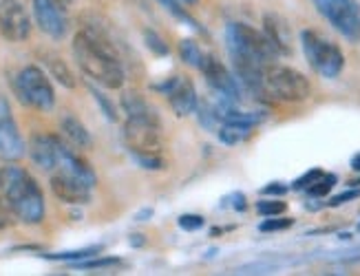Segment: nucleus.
Listing matches in <instances>:
<instances>
[{"instance_id":"30","label":"nucleus","mask_w":360,"mask_h":276,"mask_svg":"<svg viewBox=\"0 0 360 276\" xmlns=\"http://www.w3.org/2000/svg\"><path fill=\"white\" fill-rule=\"evenodd\" d=\"M294 225V219H265L261 225H259V230L261 232H278V230H288V228H292Z\"/></svg>"},{"instance_id":"9","label":"nucleus","mask_w":360,"mask_h":276,"mask_svg":"<svg viewBox=\"0 0 360 276\" xmlns=\"http://www.w3.org/2000/svg\"><path fill=\"white\" fill-rule=\"evenodd\" d=\"M0 157L7 162H18L25 157V140L15 126L11 106L5 96H0Z\"/></svg>"},{"instance_id":"1","label":"nucleus","mask_w":360,"mask_h":276,"mask_svg":"<svg viewBox=\"0 0 360 276\" xmlns=\"http://www.w3.org/2000/svg\"><path fill=\"white\" fill-rule=\"evenodd\" d=\"M73 55L93 82L104 88H122L124 69L120 65L117 49L98 27L89 25L73 38Z\"/></svg>"},{"instance_id":"11","label":"nucleus","mask_w":360,"mask_h":276,"mask_svg":"<svg viewBox=\"0 0 360 276\" xmlns=\"http://www.w3.org/2000/svg\"><path fill=\"white\" fill-rule=\"evenodd\" d=\"M0 34L11 42H22L29 38L31 20L20 0H3L0 3Z\"/></svg>"},{"instance_id":"33","label":"nucleus","mask_w":360,"mask_h":276,"mask_svg":"<svg viewBox=\"0 0 360 276\" xmlns=\"http://www.w3.org/2000/svg\"><path fill=\"white\" fill-rule=\"evenodd\" d=\"M221 208H232V210H245V195L241 192H232L226 199H221Z\"/></svg>"},{"instance_id":"16","label":"nucleus","mask_w":360,"mask_h":276,"mask_svg":"<svg viewBox=\"0 0 360 276\" xmlns=\"http://www.w3.org/2000/svg\"><path fill=\"white\" fill-rule=\"evenodd\" d=\"M122 109H124V113H127L129 117L160 121V115L155 113L153 106L142 96H139V93H133V91H129V93L122 96Z\"/></svg>"},{"instance_id":"20","label":"nucleus","mask_w":360,"mask_h":276,"mask_svg":"<svg viewBox=\"0 0 360 276\" xmlns=\"http://www.w3.org/2000/svg\"><path fill=\"white\" fill-rule=\"evenodd\" d=\"M44 65H46V69H49L51 78H56L62 86H67V88H73L75 86L73 73L65 65V60H62V58H58L56 53H44Z\"/></svg>"},{"instance_id":"2","label":"nucleus","mask_w":360,"mask_h":276,"mask_svg":"<svg viewBox=\"0 0 360 276\" xmlns=\"http://www.w3.org/2000/svg\"><path fill=\"white\" fill-rule=\"evenodd\" d=\"M0 188L11 212L22 223L36 225L44 219V197L42 190L27 171L18 166H7L0 171Z\"/></svg>"},{"instance_id":"12","label":"nucleus","mask_w":360,"mask_h":276,"mask_svg":"<svg viewBox=\"0 0 360 276\" xmlns=\"http://www.w3.org/2000/svg\"><path fill=\"white\" fill-rule=\"evenodd\" d=\"M199 71L203 73V78L208 80V84L217 91L219 96H224L232 102H237L239 96V84L237 78H232L230 71L224 67V63L217 55H203Z\"/></svg>"},{"instance_id":"23","label":"nucleus","mask_w":360,"mask_h":276,"mask_svg":"<svg viewBox=\"0 0 360 276\" xmlns=\"http://www.w3.org/2000/svg\"><path fill=\"white\" fill-rule=\"evenodd\" d=\"M158 3L168 11V13H173V16L177 18V20H181V22H186V25H191V27H195L197 32H201V27H199V22L188 13V9H184L181 7V3L179 0H158Z\"/></svg>"},{"instance_id":"31","label":"nucleus","mask_w":360,"mask_h":276,"mask_svg":"<svg viewBox=\"0 0 360 276\" xmlns=\"http://www.w3.org/2000/svg\"><path fill=\"white\" fill-rule=\"evenodd\" d=\"M321 175H323L321 168H311V171H307L303 177H299V179L294 181V186H292V188H294V190H305V188H309L311 183H314Z\"/></svg>"},{"instance_id":"15","label":"nucleus","mask_w":360,"mask_h":276,"mask_svg":"<svg viewBox=\"0 0 360 276\" xmlns=\"http://www.w3.org/2000/svg\"><path fill=\"white\" fill-rule=\"evenodd\" d=\"M29 155L42 171H56L60 155V137L56 135H36L29 142Z\"/></svg>"},{"instance_id":"29","label":"nucleus","mask_w":360,"mask_h":276,"mask_svg":"<svg viewBox=\"0 0 360 276\" xmlns=\"http://www.w3.org/2000/svg\"><path fill=\"white\" fill-rule=\"evenodd\" d=\"M144 40H146V47L153 53H158V55H166L168 53V44L155 32H150V29H146V32H144Z\"/></svg>"},{"instance_id":"8","label":"nucleus","mask_w":360,"mask_h":276,"mask_svg":"<svg viewBox=\"0 0 360 276\" xmlns=\"http://www.w3.org/2000/svg\"><path fill=\"white\" fill-rule=\"evenodd\" d=\"M314 5L342 38L360 40V5L356 0H314Z\"/></svg>"},{"instance_id":"21","label":"nucleus","mask_w":360,"mask_h":276,"mask_svg":"<svg viewBox=\"0 0 360 276\" xmlns=\"http://www.w3.org/2000/svg\"><path fill=\"white\" fill-rule=\"evenodd\" d=\"M104 250V245H89V248L82 250H69V252H53V254H40L49 261H71V263H77V261H84L91 256H100Z\"/></svg>"},{"instance_id":"17","label":"nucleus","mask_w":360,"mask_h":276,"mask_svg":"<svg viewBox=\"0 0 360 276\" xmlns=\"http://www.w3.org/2000/svg\"><path fill=\"white\" fill-rule=\"evenodd\" d=\"M263 25H265V36L272 42V47L278 53H290V36H288L285 25L276 16H265Z\"/></svg>"},{"instance_id":"10","label":"nucleus","mask_w":360,"mask_h":276,"mask_svg":"<svg viewBox=\"0 0 360 276\" xmlns=\"http://www.w3.org/2000/svg\"><path fill=\"white\" fill-rule=\"evenodd\" d=\"M31 5H34V16L38 27L46 36H51L56 40L67 36L69 20L62 0H31Z\"/></svg>"},{"instance_id":"14","label":"nucleus","mask_w":360,"mask_h":276,"mask_svg":"<svg viewBox=\"0 0 360 276\" xmlns=\"http://www.w3.org/2000/svg\"><path fill=\"white\" fill-rule=\"evenodd\" d=\"M51 190L60 202L71 204V206H84L91 202L93 186H89L86 181H82L80 177H75L71 173L58 171L51 175Z\"/></svg>"},{"instance_id":"22","label":"nucleus","mask_w":360,"mask_h":276,"mask_svg":"<svg viewBox=\"0 0 360 276\" xmlns=\"http://www.w3.org/2000/svg\"><path fill=\"white\" fill-rule=\"evenodd\" d=\"M195 113H197V119H199V124L203 129L217 131L219 126H221V117H219L217 106H212V104H199Z\"/></svg>"},{"instance_id":"4","label":"nucleus","mask_w":360,"mask_h":276,"mask_svg":"<svg viewBox=\"0 0 360 276\" xmlns=\"http://www.w3.org/2000/svg\"><path fill=\"white\" fill-rule=\"evenodd\" d=\"M226 40H228L230 55L250 58V60H255V63H259L263 67L272 65L274 58L278 55V51L272 47V42L268 40V36L259 34L257 29H252L250 25L232 22L226 29Z\"/></svg>"},{"instance_id":"34","label":"nucleus","mask_w":360,"mask_h":276,"mask_svg":"<svg viewBox=\"0 0 360 276\" xmlns=\"http://www.w3.org/2000/svg\"><path fill=\"white\" fill-rule=\"evenodd\" d=\"M358 197H360V190H358V188L347 190V192H340V195H336V197L332 199L330 206L336 208V206H342V204H349V202H354V199H358Z\"/></svg>"},{"instance_id":"36","label":"nucleus","mask_w":360,"mask_h":276,"mask_svg":"<svg viewBox=\"0 0 360 276\" xmlns=\"http://www.w3.org/2000/svg\"><path fill=\"white\" fill-rule=\"evenodd\" d=\"M153 210H142V212H137L135 214V221H146V217H150Z\"/></svg>"},{"instance_id":"6","label":"nucleus","mask_w":360,"mask_h":276,"mask_svg":"<svg viewBox=\"0 0 360 276\" xmlns=\"http://www.w3.org/2000/svg\"><path fill=\"white\" fill-rule=\"evenodd\" d=\"M15 93L22 104L38 111H51L56 104V91L46 73L38 67H25L15 75Z\"/></svg>"},{"instance_id":"5","label":"nucleus","mask_w":360,"mask_h":276,"mask_svg":"<svg viewBox=\"0 0 360 276\" xmlns=\"http://www.w3.org/2000/svg\"><path fill=\"white\" fill-rule=\"evenodd\" d=\"M265 96L281 102H303L311 96V86L303 73L272 63L265 67Z\"/></svg>"},{"instance_id":"24","label":"nucleus","mask_w":360,"mask_h":276,"mask_svg":"<svg viewBox=\"0 0 360 276\" xmlns=\"http://www.w3.org/2000/svg\"><path fill=\"white\" fill-rule=\"evenodd\" d=\"M124 265L120 258H111V256H100V258H84V261H77L73 263V268L77 270H108V268H120Z\"/></svg>"},{"instance_id":"26","label":"nucleus","mask_w":360,"mask_h":276,"mask_svg":"<svg viewBox=\"0 0 360 276\" xmlns=\"http://www.w3.org/2000/svg\"><path fill=\"white\" fill-rule=\"evenodd\" d=\"M89 91H91V96H93V100H96L98 104H100V109H102V113L106 115V119L108 121H115L117 119V111H115V106H113V102L108 100L100 88H96V86H89Z\"/></svg>"},{"instance_id":"39","label":"nucleus","mask_w":360,"mask_h":276,"mask_svg":"<svg viewBox=\"0 0 360 276\" xmlns=\"http://www.w3.org/2000/svg\"><path fill=\"white\" fill-rule=\"evenodd\" d=\"M62 3H67V5H69V3H73V0H62Z\"/></svg>"},{"instance_id":"25","label":"nucleus","mask_w":360,"mask_h":276,"mask_svg":"<svg viewBox=\"0 0 360 276\" xmlns=\"http://www.w3.org/2000/svg\"><path fill=\"white\" fill-rule=\"evenodd\" d=\"M179 55H181V60H184L186 65L197 67V69H199L201 58H203V53H201V49L197 47V42H195V40H181V44H179Z\"/></svg>"},{"instance_id":"35","label":"nucleus","mask_w":360,"mask_h":276,"mask_svg":"<svg viewBox=\"0 0 360 276\" xmlns=\"http://www.w3.org/2000/svg\"><path fill=\"white\" fill-rule=\"evenodd\" d=\"M261 192H263L265 197H283V195L288 192V186H283V183L274 181V183H270V186H265Z\"/></svg>"},{"instance_id":"40","label":"nucleus","mask_w":360,"mask_h":276,"mask_svg":"<svg viewBox=\"0 0 360 276\" xmlns=\"http://www.w3.org/2000/svg\"><path fill=\"white\" fill-rule=\"evenodd\" d=\"M358 228H360V223H358Z\"/></svg>"},{"instance_id":"18","label":"nucleus","mask_w":360,"mask_h":276,"mask_svg":"<svg viewBox=\"0 0 360 276\" xmlns=\"http://www.w3.org/2000/svg\"><path fill=\"white\" fill-rule=\"evenodd\" d=\"M60 129L77 148H91V144H93L91 133L86 131V126L82 124L80 119H75L73 115H65L60 121Z\"/></svg>"},{"instance_id":"3","label":"nucleus","mask_w":360,"mask_h":276,"mask_svg":"<svg viewBox=\"0 0 360 276\" xmlns=\"http://www.w3.org/2000/svg\"><path fill=\"white\" fill-rule=\"evenodd\" d=\"M160 129V121L129 117L122 131L124 146L129 148L131 157L142 168H146V171H160V168H164V142Z\"/></svg>"},{"instance_id":"28","label":"nucleus","mask_w":360,"mask_h":276,"mask_svg":"<svg viewBox=\"0 0 360 276\" xmlns=\"http://www.w3.org/2000/svg\"><path fill=\"white\" fill-rule=\"evenodd\" d=\"M288 208L285 202H276V199H265V202H259L257 204V212L263 214V217H278V214H283Z\"/></svg>"},{"instance_id":"37","label":"nucleus","mask_w":360,"mask_h":276,"mask_svg":"<svg viewBox=\"0 0 360 276\" xmlns=\"http://www.w3.org/2000/svg\"><path fill=\"white\" fill-rule=\"evenodd\" d=\"M352 168H354V171H358V173H360V152H358V155H354V157H352Z\"/></svg>"},{"instance_id":"7","label":"nucleus","mask_w":360,"mask_h":276,"mask_svg":"<svg viewBox=\"0 0 360 276\" xmlns=\"http://www.w3.org/2000/svg\"><path fill=\"white\" fill-rule=\"evenodd\" d=\"M301 40H303V51H305L307 63L316 73H321L323 78H336L342 71L345 58H342V51L334 42L321 38L314 32H303Z\"/></svg>"},{"instance_id":"19","label":"nucleus","mask_w":360,"mask_h":276,"mask_svg":"<svg viewBox=\"0 0 360 276\" xmlns=\"http://www.w3.org/2000/svg\"><path fill=\"white\" fill-rule=\"evenodd\" d=\"M252 129L255 126L237 124V121H221V126L217 129V135H219V142H224L226 146H237L252 135Z\"/></svg>"},{"instance_id":"38","label":"nucleus","mask_w":360,"mask_h":276,"mask_svg":"<svg viewBox=\"0 0 360 276\" xmlns=\"http://www.w3.org/2000/svg\"><path fill=\"white\" fill-rule=\"evenodd\" d=\"M181 3H188V5H195L197 0H181Z\"/></svg>"},{"instance_id":"13","label":"nucleus","mask_w":360,"mask_h":276,"mask_svg":"<svg viewBox=\"0 0 360 276\" xmlns=\"http://www.w3.org/2000/svg\"><path fill=\"white\" fill-rule=\"evenodd\" d=\"M160 91H164L170 106H173V111L179 115V117H186V115H193L197 111V91H195V84L184 78V75H175V78H170L166 84L158 86Z\"/></svg>"},{"instance_id":"32","label":"nucleus","mask_w":360,"mask_h":276,"mask_svg":"<svg viewBox=\"0 0 360 276\" xmlns=\"http://www.w3.org/2000/svg\"><path fill=\"white\" fill-rule=\"evenodd\" d=\"M179 228L186 230V232H193V230L203 228V217H199V214H181V217H179Z\"/></svg>"},{"instance_id":"27","label":"nucleus","mask_w":360,"mask_h":276,"mask_svg":"<svg viewBox=\"0 0 360 276\" xmlns=\"http://www.w3.org/2000/svg\"><path fill=\"white\" fill-rule=\"evenodd\" d=\"M336 175H321L311 186L307 188V192L311 195V197H325L327 192H330L334 186H336Z\"/></svg>"}]
</instances>
